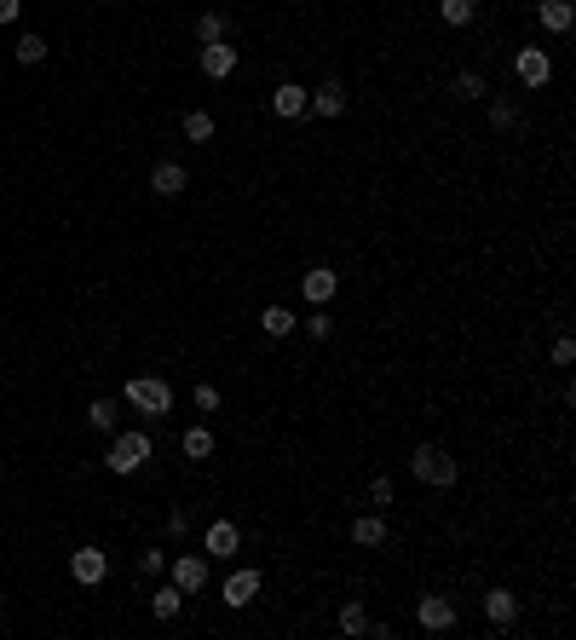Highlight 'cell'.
Here are the masks:
<instances>
[{"mask_svg": "<svg viewBox=\"0 0 576 640\" xmlns=\"http://www.w3.org/2000/svg\"><path fill=\"white\" fill-rule=\"evenodd\" d=\"M202 543H207V554H214V560H231V554L242 548V531H237L231 520H214V525H207V537H202Z\"/></svg>", "mask_w": 576, "mask_h": 640, "instance_id": "obj_7", "label": "cell"}, {"mask_svg": "<svg viewBox=\"0 0 576 640\" xmlns=\"http://www.w3.org/2000/svg\"><path fill=\"white\" fill-rule=\"evenodd\" d=\"M305 98H312V93H305L300 81H283V87L272 93V110H277L283 121H294V116H305Z\"/></svg>", "mask_w": 576, "mask_h": 640, "instance_id": "obj_11", "label": "cell"}, {"mask_svg": "<svg viewBox=\"0 0 576 640\" xmlns=\"http://www.w3.org/2000/svg\"><path fill=\"white\" fill-rule=\"evenodd\" d=\"M104 571H110V560H104V548H81V554H69V577H76L81 588H93V583H104Z\"/></svg>", "mask_w": 576, "mask_h": 640, "instance_id": "obj_6", "label": "cell"}, {"mask_svg": "<svg viewBox=\"0 0 576 640\" xmlns=\"http://www.w3.org/2000/svg\"><path fill=\"white\" fill-rule=\"evenodd\" d=\"M179 606H185V588H179V583H167V588H156V595H150V618L156 623H174Z\"/></svg>", "mask_w": 576, "mask_h": 640, "instance_id": "obj_13", "label": "cell"}, {"mask_svg": "<svg viewBox=\"0 0 576 640\" xmlns=\"http://www.w3.org/2000/svg\"><path fill=\"white\" fill-rule=\"evenodd\" d=\"M87 422L98 427V433H116V398H98L93 410H87Z\"/></svg>", "mask_w": 576, "mask_h": 640, "instance_id": "obj_25", "label": "cell"}, {"mask_svg": "<svg viewBox=\"0 0 576 640\" xmlns=\"http://www.w3.org/2000/svg\"><path fill=\"white\" fill-rule=\"evenodd\" d=\"M231 70H237V46H225V41L202 46V76H207V81H225Z\"/></svg>", "mask_w": 576, "mask_h": 640, "instance_id": "obj_8", "label": "cell"}, {"mask_svg": "<svg viewBox=\"0 0 576 640\" xmlns=\"http://www.w3.org/2000/svg\"><path fill=\"white\" fill-rule=\"evenodd\" d=\"M305 110H317V116H340V110H346V87H340V81H323V87L305 98Z\"/></svg>", "mask_w": 576, "mask_h": 640, "instance_id": "obj_14", "label": "cell"}, {"mask_svg": "<svg viewBox=\"0 0 576 640\" xmlns=\"http://www.w3.org/2000/svg\"><path fill=\"white\" fill-rule=\"evenodd\" d=\"M127 404H139L144 415H167V410H174V387L156 381V375H133L127 381Z\"/></svg>", "mask_w": 576, "mask_h": 640, "instance_id": "obj_2", "label": "cell"}, {"mask_svg": "<svg viewBox=\"0 0 576 640\" xmlns=\"http://www.w3.org/2000/svg\"><path fill=\"white\" fill-rule=\"evenodd\" d=\"M415 618H421V629L444 635V629H456V600H444V595H426L421 606H415Z\"/></svg>", "mask_w": 576, "mask_h": 640, "instance_id": "obj_5", "label": "cell"}, {"mask_svg": "<svg viewBox=\"0 0 576 640\" xmlns=\"http://www.w3.org/2000/svg\"><path fill=\"white\" fill-rule=\"evenodd\" d=\"M260 595V571H231L225 577V606H248Z\"/></svg>", "mask_w": 576, "mask_h": 640, "instance_id": "obj_12", "label": "cell"}, {"mask_svg": "<svg viewBox=\"0 0 576 640\" xmlns=\"http://www.w3.org/2000/svg\"><path fill=\"white\" fill-rule=\"evenodd\" d=\"M185 139H191V144H207V139H214V116H207V110H191V116H185Z\"/></svg>", "mask_w": 576, "mask_h": 640, "instance_id": "obj_24", "label": "cell"}, {"mask_svg": "<svg viewBox=\"0 0 576 640\" xmlns=\"http://www.w3.org/2000/svg\"><path fill=\"white\" fill-rule=\"evenodd\" d=\"M450 93H456V98H467V104H473V98H484V93H490V81L479 76V70H461V76L450 81Z\"/></svg>", "mask_w": 576, "mask_h": 640, "instance_id": "obj_20", "label": "cell"}, {"mask_svg": "<svg viewBox=\"0 0 576 640\" xmlns=\"http://www.w3.org/2000/svg\"><path fill=\"white\" fill-rule=\"evenodd\" d=\"M196 410L214 415V410H219V387H207V381H202V387H196Z\"/></svg>", "mask_w": 576, "mask_h": 640, "instance_id": "obj_30", "label": "cell"}, {"mask_svg": "<svg viewBox=\"0 0 576 640\" xmlns=\"http://www.w3.org/2000/svg\"><path fill=\"white\" fill-rule=\"evenodd\" d=\"M18 18V0H0V23H12Z\"/></svg>", "mask_w": 576, "mask_h": 640, "instance_id": "obj_33", "label": "cell"}, {"mask_svg": "<svg viewBox=\"0 0 576 640\" xmlns=\"http://www.w3.org/2000/svg\"><path fill=\"white\" fill-rule=\"evenodd\" d=\"M340 629H346V635H363V629H369V618H363L358 600H346V606H340Z\"/></svg>", "mask_w": 576, "mask_h": 640, "instance_id": "obj_27", "label": "cell"}, {"mask_svg": "<svg viewBox=\"0 0 576 640\" xmlns=\"http://www.w3.org/2000/svg\"><path fill=\"white\" fill-rule=\"evenodd\" d=\"M513 70H519V81H524V87H548V81H554V58H548L542 46H519Z\"/></svg>", "mask_w": 576, "mask_h": 640, "instance_id": "obj_4", "label": "cell"}, {"mask_svg": "<svg viewBox=\"0 0 576 640\" xmlns=\"http://www.w3.org/2000/svg\"><path fill=\"white\" fill-rule=\"evenodd\" d=\"M185 168H179V162H162V168H156V174H150V191L156 196H179V191H185Z\"/></svg>", "mask_w": 576, "mask_h": 640, "instance_id": "obj_18", "label": "cell"}, {"mask_svg": "<svg viewBox=\"0 0 576 640\" xmlns=\"http://www.w3.org/2000/svg\"><path fill=\"white\" fill-rule=\"evenodd\" d=\"M179 450H185V456H191V462H202V456H214V433H207V427H191V433H185V445H179Z\"/></svg>", "mask_w": 576, "mask_h": 640, "instance_id": "obj_23", "label": "cell"}, {"mask_svg": "<svg viewBox=\"0 0 576 640\" xmlns=\"http://www.w3.org/2000/svg\"><path fill=\"white\" fill-rule=\"evenodd\" d=\"M369 502L375 508H392V479H369Z\"/></svg>", "mask_w": 576, "mask_h": 640, "instance_id": "obj_31", "label": "cell"}, {"mask_svg": "<svg viewBox=\"0 0 576 640\" xmlns=\"http://www.w3.org/2000/svg\"><path fill=\"white\" fill-rule=\"evenodd\" d=\"M410 473L421 479V485H438V490H444V485H456V473H461V467H456V456H450L444 445H415Z\"/></svg>", "mask_w": 576, "mask_h": 640, "instance_id": "obj_1", "label": "cell"}, {"mask_svg": "<svg viewBox=\"0 0 576 640\" xmlns=\"http://www.w3.org/2000/svg\"><path fill=\"white\" fill-rule=\"evenodd\" d=\"M473 12H479V0H438V18H444L450 29H461V23H473Z\"/></svg>", "mask_w": 576, "mask_h": 640, "instance_id": "obj_19", "label": "cell"}, {"mask_svg": "<svg viewBox=\"0 0 576 640\" xmlns=\"http://www.w3.org/2000/svg\"><path fill=\"white\" fill-rule=\"evenodd\" d=\"M300 294H305L312 306H323L329 294H335V272H329V266H312V272L300 277Z\"/></svg>", "mask_w": 576, "mask_h": 640, "instance_id": "obj_15", "label": "cell"}, {"mask_svg": "<svg viewBox=\"0 0 576 640\" xmlns=\"http://www.w3.org/2000/svg\"><path fill=\"white\" fill-rule=\"evenodd\" d=\"M104 462H110V473H139V467L150 462V433H116Z\"/></svg>", "mask_w": 576, "mask_h": 640, "instance_id": "obj_3", "label": "cell"}, {"mask_svg": "<svg viewBox=\"0 0 576 640\" xmlns=\"http://www.w3.org/2000/svg\"><path fill=\"white\" fill-rule=\"evenodd\" d=\"M554 364H559V369H571V364H576V341H571V335H559V341H554Z\"/></svg>", "mask_w": 576, "mask_h": 640, "instance_id": "obj_29", "label": "cell"}, {"mask_svg": "<svg viewBox=\"0 0 576 640\" xmlns=\"http://www.w3.org/2000/svg\"><path fill=\"white\" fill-rule=\"evenodd\" d=\"M174 583L185 588V595H196V588L207 583V560H202V554H179V560H174Z\"/></svg>", "mask_w": 576, "mask_h": 640, "instance_id": "obj_9", "label": "cell"}, {"mask_svg": "<svg viewBox=\"0 0 576 640\" xmlns=\"http://www.w3.org/2000/svg\"><path fill=\"white\" fill-rule=\"evenodd\" d=\"M484 618H490V629H507V623L519 618V600H513L507 588H490L484 595Z\"/></svg>", "mask_w": 576, "mask_h": 640, "instance_id": "obj_10", "label": "cell"}, {"mask_svg": "<svg viewBox=\"0 0 576 640\" xmlns=\"http://www.w3.org/2000/svg\"><path fill=\"white\" fill-rule=\"evenodd\" d=\"M260 324H265V335H272V341H283L288 329H294V312H288V306H265Z\"/></svg>", "mask_w": 576, "mask_h": 640, "instance_id": "obj_22", "label": "cell"}, {"mask_svg": "<svg viewBox=\"0 0 576 640\" xmlns=\"http://www.w3.org/2000/svg\"><path fill=\"white\" fill-rule=\"evenodd\" d=\"M225 29H231V23H225V18H219V12H202V18H196V41H202V46H214V41H225Z\"/></svg>", "mask_w": 576, "mask_h": 640, "instance_id": "obj_21", "label": "cell"}, {"mask_svg": "<svg viewBox=\"0 0 576 640\" xmlns=\"http://www.w3.org/2000/svg\"><path fill=\"white\" fill-rule=\"evenodd\" d=\"M12 53H18V64H41V58H46V41H41V35H23Z\"/></svg>", "mask_w": 576, "mask_h": 640, "instance_id": "obj_26", "label": "cell"}, {"mask_svg": "<svg viewBox=\"0 0 576 640\" xmlns=\"http://www.w3.org/2000/svg\"><path fill=\"white\" fill-rule=\"evenodd\" d=\"M490 121H496V127H519V104H513V98H496V104H490Z\"/></svg>", "mask_w": 576, "mask_h": 640, "instance_id": "obj_28", "label": "cell"}, {"mask_svg": "<svg viewBox=\"0 0 576 640\" xmlns=\"http://www.w3.org/2000/svg\"><path fill=\"white\" fill-rule=\"evenodd\" d=\"M536 18H542V29L565 35L571 23H576V12H571V0H542V6H536Z\"/></svg>", "mask_w": 576, "mask_h": 640, "instance_id": "obj_17", "label": "cell"}, {"mask_svg": "<svg viewBox=\"0 0 576 640\" xmlns=\"http://www.w3.org/2000/svg\"><path fill=\"white\" fill-rule=\"evenodd\" d=\"M352 543H358V548H381V543H386V520H381V513L352 520Z\"/></svg>", "mask_w": 576, "mask_h": 640, "instance_id": "obj_16", "label": "cell"}, {"mask_svg": "<svg viewBox=\"0 0 576 640\" xmlns=\"http://www.w3.org/2000/svg\"><path fill=\"white\" fill-rule=\"evenodd\" d=\"M305 329H312L317 341H329V335H335V317H329V312H312V324H305Z\"/></svg>", "mask_w": 576, "mask_h": 640, "instance_id": "obj_32", "label": "cell"}]
</instances>
